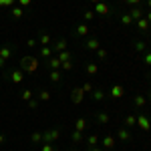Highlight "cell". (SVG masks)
<instances>
[{
	"instance_id": "6da1fadb",
	"label": "cell",
	"mask_w": 151,
	"mask_h": 151,
	"mask_svg": "<svg viewBox=\"0 0 151 151\" xmlns=\"http://www.w3.org/2000/svg\"><path fill=\"white\" fill-rule=\"evenodd\" d=\"M20 69L24 70V73H35L36 69H38V60L32 57H22V60H20Z\"/></svg>"
},
{
	"instance_id": "7a4b0ae2",
	"label": "cell",
	"mask_w": 151,
	"mask_h": 151,
	"mask_svg": "<svg viewBox=\"0 0 151 151\" xmlns=\"http://www.w3.org/2000/svg\"><path fill=\"white\" fill-rule=\"evenodd\" d=\"M58 137H60V129H47V131H42V141L45 143L57 141Z\"/></svg>"
},
{
	"instance_id": "3957f363",
	"label": "cell",
	"mask_w": 151,
	"mask_h": 151,
	"mask_svg": "<svg viewBox=\"0 0 151 151\" xmlns=\"http://www.w3.org/2000/svg\"><path fill=\"white\" fill-rule=\"evenodd\" d=\"M83 99H85V91H83V87H77V89L70 91V101H73L75 105H81Z\"/></svg>"
},
{
	"instance_id": "277c9868",
	"label": "cell",
	"mask_w": 151,
	"mask_h": 151,
	"mask_svg": "<svg viewBox=\"0 0 151 151\" xmlns=\"http://www.w3.org/2000/svg\"><path fill=\"white\" fill-rule=\"evenodd\" d=\"M8 81L14 83V85H20V83L24 81V70H22V69H18V70L14 69L10 75H8Z\"/></svg>"
},
{
	"instance_id": "5b68a950",
	"label": "cell",
	"mask_w": 151,
	"mask_h": 151,
	"mask_svg": "<svg viewBox=\"0 0 151 151\" xmlns=\"http://www.w3.org/2000/svg\"><path fill=\"white\" fill-rule=\"evenodd\" d=\"M123 95H125V89H123L121 85H113L111 91L107 93V97H111V99H121Z\"/></svg>"
},
{
	"instance_id": "8992f818",
	"label": "cell",
	"mask_w": 151,
	"mask_h": 151,
	"mask_svg": "<svg viewBox=\"0 0 151 151\" xmlns=\"http://www.w3.org/2000/svg\"><path fill=\"white\" fill-rule=\"evenodd\" d=\"M117 139L129 143V141L133 139V135H131V131H129L127 127H119V131H117Z\"/></svg>"
},
{
	"instance_id": "52a82bcc",
	"label": "cell",
	"mask_w": 151,
	"mask_h": 151,
	"mask_svg": "<svg viewBox=\"0 0 151 151\" xmlns=\"http://www.w3.org/2000/svg\"><path fill=\"white\" fill-rule=\"evenodd\" d=\"M137 127H139L141 131H145V133H147V131L151 129V121L145 115H137Z\"/></svg>"
},
{
	"instance_id": "ba28073f",
	"label": "cell",
	"mask_w": 151,
	"mask_h": 151,
	"mask_svg": "<svg viewBox=\"0 0 151 151\" xmlns=\"http://www.w3.org/2000/svg\"><path fill=\"white\" fill-rule=\"evenodd\" d=\"M95 121L99 125H107L111 121V117H109V113H105V111H99V113H95Z\"/></svg>"
},
{
	"instance_id": "9c48e42d",
	"label": "cell",
	"mask_w": 151,
	"mask_h": 151,
	"mask_svg": "<svg viewBox=\"0 0 151 151\" xmlns=\"http://www.w3.org/2000/svg\"><path fill=\"white\" fill-rule=\"evenodd\" d=\"M0 57L4 58V60H10L12 58V47L10 45H2L0 47Z\"/></svg>"
},
{
	"instance_id": "30bf717a",
	"label": "cell",
	"mask_w": 151,
	"mask_h": 151,
	"mask_svg": "<svg viewBox=\"0 0 151 151\" xmlns=\"http://www.w3.org/2000/svg\"><path fill=\"white\" fill-rule=\"evenodd\" d=\"M143 14H145V10H143V8H139V6H133V8L129 10V16H131L133 20H139V18H143Z\"/></svg>"
},
{
	"instance_id": "8fae6325",
	"label": "cell",
	"mask_w": 151,
	"mask_h": 151,
	"mask_svg": "<svg viewBox=\"0 0 151 151\" xmlns=\"http://www.w3.org/2000/svg\"><path fill=\"white\" fill-rule=\"evenodd\" d=\"M133 105H135L137 109H143V107L147 105V97H145V95H135V97H133Z\"/></svg>"
},
{
	"instance_id": "7c38bea8",
	"label": "cell",
	"mask_w": 151,
	"mask_h": 151,
	"mask_svg": "<svg viewBox=\"0 0 151 151\" xmlns=\"http://www.w3.org/2000/svg\"><path fill=\"white\" fill-rule=\"evenodd\" d=\"M10 16L14 18V20H20V18L24 16V8L22 6H12L10 8Z\"/></svg>"
},
{
	"instance_id": "4fadbf2b",
	"label": "cell",
	"mask_w": 151,
	"mask_h": 151,
	"mask_svg": "<svg viewBox=\"0 0 151 151\" xmlns=\"http://www.w3.org/2000/svg\"><path fill=\"white\" fill-rule=\"evenodd\" d=\"M91 97H93V101H97V103H101V101H103L105 97H107V93H105L103 89H99V87H97V89H93V93H91Z\"/></svg>"
},
{
	"instance_id": "5bb4252c",
	"label": "cell",
	"mask_w": 151,
	"mask_h": 151,
	"mask_svg": "<svg viewBox=\"0 0 151 151\" xmlns=\"http://www.w3.org/2000/svg\"><path fill=\"white\" fill-rule=\"evenodd\" d=\"M85 47H87V50H99V48H101V42H99L97 38H89V40L85 42Z\"/></svg>"
},
{
	"instance_id": "9a60e30c",
	"label": "cell",
	"mask_w": 151,
	"mask_h": 151,
	"mask_svg": "<svg viewBox=\"0 0 151 151\" xmlns=\"http://www.w3.org/2000/svg\"><path fill=\"white\" fill-rule=\"evenodd\" d=\"M115 143H117V139L113 137V135L103 137V147H105V149H113V147H115Z\"/></svg>"
},
{
	"instance_id": "2e32d148",
	"label": "cell",
	"mask_w": 151,
	"mask_h": 151,
	"mask_svg": "<svg viewBox=\"0 0 151 151\" xmlns=\"http://www.w3.org/2000/svg\"><path fill=\"white\" fill-rule=\"evenodd\" d=\"M95 12H97V14H109V4H105V2H97V4H95Z\"/></svg>"
},
{
	"instance_id": "e0dca14e",
	"label": "cell",
	"mask_w": 151,
	"mask_h": 151,
	"mask_svg": "<svg viewBox=\"0 0 151 151\" xmlns=\"http://www.w3.org/2000/svg\"><path fill=\"white\" fill-rule=\"evenodd\" d=\"M149 26H151V22L147 20V18H145V16L137 20V28H139L141 32H147V30H149Z\"/></svg>"
},
{
	"instance_id": "ac0fdd59",
	"label": "cell",
	"mask_w": 151,
	"mask_h": 151,
	"mask_svg": "<svg viewBox=\"0 0 151 151\" xmlns=\"http://www.w3.org/2000/svg\"><path fill=\"white\" fill-rule=\"evenodd\" d=\"M89 30H91V28H89L87 24H79V26L75 28V35H77V36H87V35H89Z\"/></svg>"
},
{
	"instance_id": "d6986e66",
	"label": "cell",
	"mask_w": 151,
	"mask_h": 151,
	"mask_svg": "<svg viewBox=\"0 0 151 151\" xmlns=\"http://www.w3.org/2000/svg\"><path fill=\"white\" fill-rule=\"evenodd\" d=\"M52 50H57V52H63V50H67V40H65V38L57 40V42H55V47H52Z\"/></svg>"
},
{
	"instance_id": "ffe728a7",
	"label": "cell",
	"mask_w": 151,
	"mask_h": 151,
	"mask_svg": "<svg viewBox=\"0 0 151 151\" xmlns=\"http://www.w3.org/2000/svg\"><path fill=\"white\" fill-rule=\"evenodd\" d=\"M48 67H50V70H58L60 69V60H58V57H50L48 58Z\"/></svg>"
},
{
	"instance_id": "44dd1931",
	"label": "cell",
	"mask_w": 151,
	"mask_h": 151,
	"mask_svg": "<svg viewBox=\"0 0 151 151\" xmlns=\"http://www.w3.org/2000/svg\"><path fill=\"white\" fill-rule=\"evenodd\" d=\"M38 45L48 47V45H50V35H47V32H40V36H38Z\"/></svg>"
},
{
	"instance_id": "7402d4cb",
	"label": "cell",
	"mask_w": 151,
	"mask_h": 151,
	"mask_svg": "<svg viewBox=\"0 0 151 151\" xmlns=\"http://www.w3.org/2000/svg\"><path fill=\"white\" fill-rule=\"evenodd\" d=\"M52 52H55L52 47H40V57H42V58H50V57H52Z\"/></svg>"
},
{
	"instance_id": "603a6c76",
	"label": "cell",
	"mask_w": 151,
	"mask_h": 151,
	"mask_svg": "<svg viewBox=\"0 0 151 151\" xmlns=\"http://www.w3.org/2000/svg\"><path fill=\"white\" fill-rule=\"evenodd\" d=\"M38 101H42V103H47V101H50V91H47V89L38 91Z\"/></svg>"
},
{
	"instance_id": "cb8c5ba5",
	"label": "cell",
	"mask_w": 151,
	"mask_h": 151,
	"mask_svg": "<svg viewBox=\"0 0 151 151\" xmlns=\"http://www.w3.org/2000/svg\"><path fill=\"white\" fill-rule=\"evenodd\" d=\"M87 145H89V149H91V147H97V145H99V137H97V135H89V137H87Z\"/></svg>"
},
{
	"instance_id": "d4e9b609",
	"label": "cell",
	"mask_w": 151,
	"mask_h": 151,
	"mask_svg": "<svg viewBox=\"0 0 151 151\" xmlns=\"http://www.w3.org/2000/svg\"><path fill=\"white\" fill-rule=\"evenodd\" d=\"M48 79H50L52 83H60V69L58 70H50V73H48Z\"/></svg>"
},
{
	"instance_id": "484cf974",
	"label": "cell",
	"mask_w": 151,
	"mask_h": 151,
	"mask_svg": "<svg viewBox=\"0 0 151 151\" xmlns=\"http://www.w3.org/2000/svg\"><path fill=\"white\" fill-rule=\"evenodd\" d=\"M85 129H87V121H85V119H77V123H75V131H85Z\"/></svg>"
},
{
	"instance_id": "4316f807",
	"label": "cell",
	"mask_w": 151,
	"mask_h": 151,
	"mask_svg": "<svg viewBox=\"0 0 151 151\" xmlns=\"http://www.w3.org/2000/svg\"><path fill=\"white\" fill-rule=\"evenodd\" d=\"M97 70H99L97 63H87V75H97Z\"/></svg>"
},
{
	"instance_id": "83f0119b",
	"label": "cell",
	"mask_w": 151,
	"mask_h": 151,
	"mask_svg": "<svg viewBox=\"0 0 151 151\" xmlns=\"http://www.w3.org/2000/svg\"><path fill=\"white\" fill-rule=\"evenodd\" d=\"M125 125L135 127V125H137V117H135V115H127V117H125Z\"/></svg>"
},
{
	"instance_id": "f1b7e54d",
	"label": "cell",
	"mask_w": 151,
	"mask_h": 151,
	"mask_svg": "<svg viewBox=\"0 0 151 151\" xmlns=\"http://www.w3.org/2000/svg\"><path fill=\"white\" fill-rule=\"evenodd\" d=\"M73 58V55H70L69 50H63V52H58V60L60 63H65V60H70Z\"/></svg>"
},
{
	"instance_id": "f546056e",
	"label": "cell",
	"mask_w": 151,
	"mask_h": 151,
	"mask_svg": "<svg viewBox=\"0 0 151 151\" xmlns=\"http://www.w3.org/2000/svg\"><path fill=\"white\" fill-rule=\"evenodd\" d=\"M135 50H137V52H145V50H147V45H145L143 40H135Z\"/></svg>"
},
{
	"instance_id": "4dcf8cb0",
	"label": "cell",
	"mask_w": 151,
	"mask_h": 151,
	"mask_svg": "<svg viewBox=\"0 0 151 151\" xmlns=\"http://www.w3.org/2000/svg\"><path fill=\"white\" fill-rule=\"evenodd\" d=\"M30 141H32V143H40V141H42V131H35V133L30 135Z\"/></svg>"
},
{
	"instance_id": "1f68e13d",
	"label": "cell",
	"mask_w": 151,
	"mask_h": 151,
	"mask_svg": "<svg viewBox=\"0 0 151 151\" xmlns=\"http://www.w3.org/2000/svg\"><path fill=\"white\" fill-rule=\"evenodd\" d=\"M20 97H22V101H26V103H28V101L32 99V89H24Z\"/></svg>"
},
{
	"instance_id": "d6a6232c",
	"label": "cell",
	"mask_w": 151,
	"mask_h": 151,
	"mask_svg": "<svg viewBox=\"0 0 151 151\" xmlns=\"http://www.w3.org/2000/svg\"><path fill=\"white\" fill-rule=\"evenodd\" d=\"M70 139H73V143H81V141H85V139H83V133H81V131H75V133L70 135Z\"/></svg>"
},
{
	"instance_id": "836d02e7",
	"label": "cell",
	"mask_w": 151,
	"mask_h": 151,
	"mask_svg": "<svg viewBox=\"0 0 151 151\" xmlns=\"http://www.w3.org/2000/svg\"><path fill=\"white\" fill-rule=\"evenodd\" d=\"M121 22L125 24V26H129V24H133V18L129 14H121Z\"/></svg>"
},
{
	"instance_id": "e575fe53",
	"label": "cell",
	"mask_w": 151,
	"mask_h": 151,
	"mask_svg": "<svg viewBox=\"0 0 151 151\" xmlns=\"http://www.w3.org/2000/svg\"><path fill=\"white\" fill-rule=\"evenodd\" d=\"M83 18H85V20H93V18H95V12L93 10H83Z\"/></svg>"
},
{
	"instance_id": "d590c367",
	"label": "cell",
	"mask_w": 151,
	"mask_h": 151,
	"mask_svg": "<svg viewBox=\"0 0 151 151\" xmlns=\"http://www.w3.org/2000/svg\"><path fill=\"white\" fill-rule=\"evenodd\" d=\"M73 69V60H65V63H60V70H70Z\"/></svg>"
},
{
	"instance_id": "8d00e7d4",
	"label": "cell",
	"mask_w": 151,
	"mask_h": 151,
	"mask_svg": "<svg viewBox=\"0 0 151 151\" xmlns=\"http://www.w3.org/2000/svg\"><path fill=\"white\" fill-rule=\"evenodd\" d=\"M14 4H16V0H0V8H2V6H8V8H12Z\"/></svg>"
},
{
	"instance_id": "74e56055",
	"label": "cell",
	"mask_w": 151,
	"mask_h": 151,
	"mask_svg": "<svg viewBox=\"0 0 151 151\" xmlns=\"http://www.w3.org/2000/svg\"><path fill=\"white\" fill-rule=\"evenodd\" d=\"M143 60H145L147 67H151V50H145V52H143Z\"/></svg>"
},
{
	"instance_id": "f35d334b",
	"label": "cell",
	"mask_w": 151,
	"mask_h": 151,
	"mask_svg": "<svg viewBox=\"0 0 151 151\" xmlns=\"http://www.w3.org/2000/svg\"><path fill=\"white\" fill-rule=\"evenodd\" d=\"M97 57L101 58V60H105V58H107V50H105V48H99V50H97Z\"/></svg>"
},
{
	"instance_id": "ab89813d",
	"label": "cell",
	"mask_w": 151,
	"mask_h": 151,
	"mask_svg": "<svg viewBox=\"0 0 151 151\" xmlns=\"http://www.w3.org/2000/svg\"><path fill=\"white\" fill-rule=\"evenodd\" d=\"M93 85H91V83H85V85H83V91H85V93H89V91H91V93H93Z\"/></svg>"
},
{
	"instance_id": "60d3db41",
	"label": "cell",
	"mask_w": 151,
	"mask_h": 151,
	"mask_svg": "<svg viewBox=\"0 0 151 151\" xmlns=\"http://www.w3.org/2000/svg\"><path fill=\"white\" fill-rule=\"evenodd\" d=\"M125 4H129V6H139L141 4V0H123Z\"/></svg>"
},
{
	"instance_id": "b9f144b4",
	"label": "cell",
	"mask_w": 151,
	"mask_h": 151,
	"mask_svg": "<svg viewBox=\"0 0 151 151\" xmlns=\"http://www.w3.org/2000/svg\"><path fill=\"white\" fill-rule=\"evenodd\" d=\"M36 45H38V42H36L35 38H28V40H26V47H30V48H35Z\"/></svg>"
},
{
	"instance_id": "7bdbcfd3",
	"label": "cell",
	"mask_w": 151,
	"mask_h": 151,
	"mask_svg": "<svg viewBox=\"0 0 151 151\" xmlns=\"http://www.w3.org/2000/svg\"><path fill=\"white\" fill-rule=\"evenodd\" d=\"M36 107H38V101L30 99V101H28V109H36Z\"/></svg>"
},
{
	"instance_id": "ee69618b",
	"label": "cell",
	"mask_w": 151,
	"mask_h": 151,
	"mask_svg": "<svg viewBox=\"0 0 151 151\" xmlns=\"http://www.w3.org/2000/svg\"><path fill=\"white\" fill-rule=\"evenodd\" d=\"M40 151H55V147H52L50 143H45V145H42V149H40Z\"/></svg>"
},
{
	"instance_id": "f6af8a7d",
	"label": "cell",
	"mask_w": 151,
	"mask_h": 151,
	"mask_svg": "<svg viewBox=\"0 0 151 151\" xmlns=\"http://www.w3.org/2000/svg\"><path fill=\"white\" fill-rule=\"evenodd\" d=\"M16 2H18V4H20V6H28V4H30V2H32V0H16Z\"/></svg>"
},
{
	"instance_id": "bcb514c9",
	"label": "cell",
	"mask_w": 151,
	"mask_h": 151,
	"mask_svg": "<svg viewBox=\"0 0 151 151\" xmlns=\"http://www.w3.org/2000/svg\"><path fill=\"white\" fill-rule=\"evenodd\" d=\"M145 18H147V20L151 22V10H147V12H145Z\"/></svg>"
},
{
	"instance_id": "7dc6e473",
	"label": "cell",
	"mask_w": 151,
	"mask_h": 151,
	"mask_svg": "<svg viewBox=\"0 0 151 151\" xmlns=\"http://www.w3.org/2000/svg\"><path fill=\"white\" fill-rule=\"evenodd\" d=\"M4 65H6V60H4V58L0 57V69H4Z\"/></svg>"
},
{
	"instance_id": "c3c4849f",
	"label": "cell",
	"mask_w": 151,
	"mask_h": 151,
	"mask_svg": "<svg viewBox=\"0 0 151 151\" xmlns=\"http://www.w3.org/2000/svg\"><path fill=\"white\" fill-rule=\"evenodd\" d=\"M4 141H6V137H4V135H2V133H0V145H2V143H4Z\"/></svg>"
},
{
	"instance_id": "681fc988",
	"label": "cell",
	"mask_w": 151,
	"mask_h": 151,
	"mask_svg": "<svg viewBox=\"0 0 151 151\" xmlns=\"http://www.w3.org/2000/svg\"><path fill=\"white\" fill-rule=\"evenodd\" d=\"M89 151H103V149H99V147H91Z\"/></svg>"
},
{
	"instance_id": "f907efd6",
	"label": "cell",
	"mask_w": 151,
	"mask_h": 151,
	"mask_svg": "<svg viewBox=\"0 0 151 151\" xmlns=\"http://www.w3.org/2000/svg\"><path fill=\"white\" fill-rule=\"evenodd\" d=\"M89 2H93V4H97V2H101V0H89Z\"/></svg>"
},
{
	"instance_id": "816d5d0a",
	"label": "cell",
	"mask_w": 151,
	"mask_h": 151,
	"mask_svg": "<svg viewBox=\"0 0 151 151\" xmlns=\"http://www.w3.org/2000/svg\"><path fill=\"white\" fill-rule=\"evenodd\" d=\"M147 6H149V10H151V0H147Z\"/></svg>"
},
{
	"instance_id": "f5cc1de1",
	"label": "cell",
	"mask_w": 151,
	"mask_h": 151,
	"mask_svg": "<svg viewBox=\"0 0 151 151\" xmlns=\"http://www.w3.org/2000/svg\"><path fill=\"white\" fill-rule=\"evenodd\" d=\"M149 95H151V93H149Z\"/></svg>"
}]
</instances>
